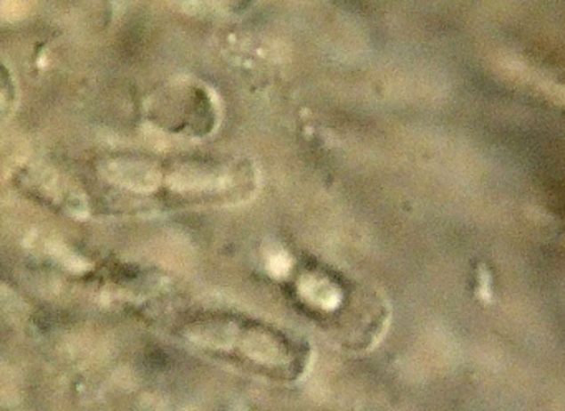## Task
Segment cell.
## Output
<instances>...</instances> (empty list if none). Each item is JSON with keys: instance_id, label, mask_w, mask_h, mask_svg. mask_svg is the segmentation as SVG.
<instances>
[{"instance_id": "6da1fadb", "label": "cell", "mask_w": 565, "mask_h": 411, "mask_svg": "<svg viewBox=\"0 0 565 411\" xmlns=\"http://www.w3.org/2000/svg\"><path fill=\"white\" fill-rule=\"evenodd\" d=\"M196 345L236 353L255 376L280 383L299 380L311 365V347L289 330L261 318L213 320L190 330Z\"/></svg>"}, {"instance_id": "7a4b0ae2", "label": "cell", "mask_w": 565, "mask_h": 411, "mask_svg": "<svg viewBox=\"0 0 565 411\" xmlns=\"http://www.w3.org/2000/svg\"><path fill=\"white\" fill-rule=\"evenodd\" d=\"M109 176L111 181L118 182L134 191H151L159 182L157 171L140 165L109 166Z\"/></svg>"}]
</instances>
